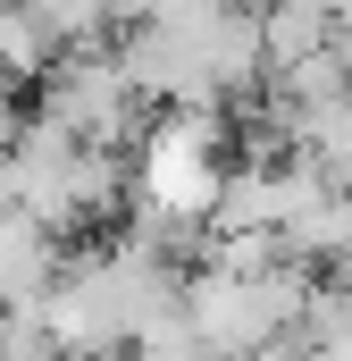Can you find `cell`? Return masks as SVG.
Instances as JSON below:
<instances>
[{"instance_id": "1", "label": "cell", "mask_w": 352, "mask_h": 361, "mask_svg": "<svg viewBox=\"0 0 352 361\" xmlns=\"http://www.w3.org/2000/svg\"><path fill=\"white\" fill-rule=\"evenodd\" d=\"M143 193L160 202V210H210L218 193H227V177H218V152H210V126H160L151 135V152H143Z\"/></svg>"}]
</instances>
